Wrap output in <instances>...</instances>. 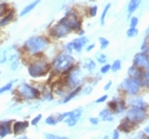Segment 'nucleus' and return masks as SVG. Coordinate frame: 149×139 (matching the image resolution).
<instances>
[{"mask_svg":"<svg viewBox=\"0 0 149 139\" xmlns=\"http://www.w3.org/2000/svg\"><path fill=\"white\" fill-rule=\"evenodd\" d=\"M49 39L44 36H34L29 38L25 43V50L30 54H37L43 52L44 50L47 49L49 45Z\"/></svg>","mask_w":149,"mask_h":139,"instance_id":"nucleus-2","label":"nucleus"},{"mask_svg":"<svg viewBox=\"0 0 149 139\" xmlns=\"http://www.w3.org/2000/svg\"><path fill=\"white\" fill-rule=\"evenodd\" d=\"M110 70H111V65H110V64H106V65H103L102 67H101L100 72L102 74H104V73H108Z\"/></svg>","mask_w":149,"mask_h":139,"instance_id":"nucleus-35","label":"nucleus"},{"mask_svg":"<svg viewBox=\"0 0 149 139\" xmlns=\"http://www.w3.org/2000/svg\"><path fill=\"white\" fill-rule=\"evenodd\" d=\"M17 93H18L19 97L24 100L38 99V97H40V90L36 89L35 87H32L26 83H22L19 85L18 89H17Z\"/></svg>","mask_w":149,"mask_h":139,"instance_id":"nucleus-5","label":"nucleus"},{"mask_svg":"<svg viewBox=\"0 0 149 139\" xmlns=\"http://www.w3.org/2000/svg\"><path fill=\"white\" fill-rule=\"evenodd\" d=\"M143 72H144V69L139 68V67H136V66H134V65H132L130 68L128 69V74H129V77H134V79H139V80L141 79Z\"/></svg>","mask_w":149,"mask_h":139,"instance_id":"nucleus-17","label":"nucleus"},{"mask_svg":"<svg viewBox=\"0 0 149 139\" xmlns=\"http://www.w3.org/2000/svg\"><path fill=\"white\" fill-rule=\"evenodd\" d=\"M44 100L45 101H52L53 100V97H52V95L51 93H47L46 95H44Z\"/></svg>","mask_w":149,"mask_h":139,"instance_id":"nucleus-40","label":"nucleus"},{"mask_svg":"<svg viewBox=\"0 0 149 139\" xmlns=\"http://www.w3.org/2000/svg\"><path fill=\"white\" fill-rule=\"evenodd\" d=\"M144 133L146 134V135H148L149 134V127H146L145 129H144Z\"/></svg>","mask_w":149,"mask_h":139,"instance_id":"nucleus-47","label":"nucleus"},{"mask_svg":"<svg viewBox=\"0 0 149 139\" xmlns=\"http://www.w3.org/2000/svg\"><path fill=\"white\" fill-rule=\"evenodd\" d=\"M120 67H121V62L119 59H116V61H114V63L111 65V70L113 71V72H117V71L120 69Z\"/></svg>","mask_w":149,"mask_h":139,"instance_id":"nucleus-26","label":"nucleus"},{"mask_svg":"<svg viewBox=\"0 0 149 139\" xmlns=\"http://www.w3.org/2000/svg\"><path fill=\"white\" fill-rule=\"evenodd\" d=\"M129 105L130 107H136V108H143V109H147L148 105L145 102V100L142 98H133L129 101Z\"/></svg>","mask_w":149,"mask_h":139,"instance_id":"nucleus-16","label":"nucleus"},{"mask_svg":"<svg viewBox=\"0 0 149 139\" xmlns=\"http://www.w3.org/2000/svg\"><path fill=\"white\" fill-rule=\"evenodd\" d=\"M139 34V30L136 29V27L135 28H131L127 31V36L128 37H135L136 35Z\"/></svg>","mask_w":149,"mask_h":139,"instance_id":"nucleus-29","label":"nucleus"},{"mask_svg":"<svg viewBox=\"0 0 149 139\" xmlns=\"http://www.w3.org/2000/svg\"><path fill=\"white\" fill-rule=\"evenodd\" d=\"M98 39H99V43H100V48L102 50H104L107 47L109 46V40L106 39L104 37H99Z\"/></svg>","mask_w":149,"mask_h":139,"instance_id":"nucleus-30","label":"nucleus"},{"mask_svg":"<svg viewBox=\"0 0 149 139\" xmlns=\"http://www.w3.org/2000/svg\"><path fill=\"white\" fill-rule=\"evenodd\" d=\"M51 69V65L45 59H37L35 62L31 63L28 67V72L32 77H40L49 72Z\"/></svg>","mask_w":149,"mask_h":139,"instance_id":"nucleus-3","label":"nucleus"},{"mask_svg":"<svg viewBox=\"0 0 149 139\" xmlns=\"http://www.w3.org/2000/svg\"><path fill=\"white\" fill-rule=\"evenodd\" d=\"M137 137H140V138H143V137H144V133H143V132H140V134L137 135Z\"/></svg>","mask_w":149,"mask_h":139,"instance_id":"nucleus-48","label":"nucleus"},{"mask_svg":"<svg viewBox=\"0 0 149 139\" xmlns=\"http://www.w3.org/2000/svg\"><path fill=\"white\" fill-rule=\"evenodd\" d=\"M111 86H112V81H109V82L104 85V87H103V90H106V91H107V90H109L110 88H111Z\"/></svg>","mask_w":149,"mask_h":139,"instance_id":"nucleus-44","label":"nucleus"},{"mask_svg":"<svg viewBox=\"0 0 149 139\" xmlns=\"http://www.w3.org/2000/svg\"><path fill=\"white\" fill-rule=\"evenodd\" d=\"M141 2H142V0H130V2L128 4V13H129V16L136 11L137 8L140 6Z\"/></svg>","mask_w":149,"mask_h":139,"instance_id":"nucleus-20","label":"nucleus"},{"mask_svg":"<svg viewBox=\"0 0 149 139\" xmlns=\"http://www.w3.org/2000/svg\"><path fill=\"white\" fill-rule=\"evenodd\" d=\"M96 59H97V61L100 63V64H104V63H106V61H107V56H106V54L98 53V54L96 55Z\"/></svg>","mask_w":149,"mask_h":139,"instance_id":"nucleus-32","label":"nucleus"},{"mask_svg":"<svg viewBox=\"0 0 149 139\" xmlns=\"http://www.w3.org/2000/svg\"><path fill=\"white\" fill-rule=\"evenodd\" d=\"M81 89H82V87H81V86H77L76 88H74V90H72V91L69 93V95H67V96H66L65 98H64V99L61 101V103H67V102H69V101H70L72 98H74V97L77 96L78 93H80Z\"/></svg>","mask_w":149,"mask_h":139,"instance_id":"nucleus-22","label":"nucleus"},{"mask_svg":"<svg viewBox=\"0 0 149 139\" xmlns=\"http://www.w3.org/2000/svg\"><path fill=\"white\" fill-rule=\"evenodd\" d=\"M61 24L65 25L67 28L70 30V31H77V30H80L81 29V19L79 18L77 12L76 11H69L64 15L61 20H60Z\"/></svg>","mask_w":149,"mask_h":139,"instance_id":"nucleus-4","label":"nucleus"},{"mask_svg":"<svg viewBox=\"0 0 149 139\" xmlns=\"http://www.w3.org/2000/svg\"><path fill=\"white\" fill-rule=\"evenodd\" d=\"M11 123H12V121L11 120H8V121H2V122H0V137H6V135H9L11 134Z\"/></svg>","mask_w":149,"mask_h":139,"instance_id":"nucleus-15","label":"nucleus"},{"mask_svg":"<svg viewBox=\"0 0 149 139\" xmlns=\"http://www.w3.org/2000/svg\"><path fill=\"white\" fill-rule=\"evenodd\" d=\"M13 87V81H11V82H9L8 84H6L4 86H2L1 88H0V95L3 93H6V91H9V90L12 89Z\"/></svg>","mask_w":149,"mask_h":139,"instance_id":"nucleus-27","label":"nucleus"},{"mask_svg":"<svg viewBox=\"0 0 149 139\" xmlns=\"http://www.w3.org/2000/svg\"><path fill=\"white\" fill-rule=\"evenodd\" d=\"M134 127H135L134 123H132L130 120H128L127 118H126V119H125V120L119 124V127H118V131H121V132L125 133V134H129L131 131L133 130Z\"/></svg>","mask_w":149,"mask_h":139,"instance_id":"nucleus-14","label":"nucleus"},{"mask_svg":"<svg viewBox=\"0 0 149 139\" xmlns=\"http://www.w3.org/2000/svg\"><path fill=\"white\" fill-rule=\"evenodd\" d=\"M99 116L101 118V120L103 121H113L114 117H113V111L110 108H104L99 113Z\"/></svg>","mask_w":149,"mask_h":139,"instance_id":"nucleus-18","label":"nucleus"},{"mask_svg":"<svg viewBox=\"0 0 149 139\" xmlns=\"http://www.w3.org/2000/svg\"><path fill=\"white\" fill-rule=\"evenodd\" d=\"M13 17H14V11L11 10V11H9L6 15L3 16L2 18L0 19V27H4V26H6L11 20H12Z\"/></svg>","mask_w":149,"mask_h":139,"instance_id":"nucleus-19","label":"nucleus"},{"mask_svg":"<svg viewBox=\"0 0 149 139\" xmlns=\"http://www.w3.org/2000/svg\"><path fill=\"white\" fill-rule=\"evenodd\" d=\"M84 67L86 68V70L88 72H92L94 69L96 68V63L94 62L92 59H86L84 61Z\"/></svg>","mask_w":149,"mask_h":139,"instance_id":"nucleus-23","label":"nucleus"},{"mask_svg":"<svg viewBox=\"0 0 149 139\" xmlns=\"http://www.w3.org/2000/svg\"><path fill=\"white\" fill-rule=\"evenodd\" d=\"M148 54L144 52L136 53L133 57V65L139 68L148 70Z\"/></svg>","mask_w":149,"mask_h":139,"instance_id":"nucleus-11","label":"nucleus"},{"mask_svg":"<svg viewBox=\"0 0 149 139\" xmlns=\"http://www.w3.org/2000/svg\"><path fill=\"white\" fill-rule=\"evenodd\" d=\"M0 73H1V71H0Z\"/></svg>","mask_w":149,"mask_h":139,"instance_id":"nucleus-50","label":"nucleus"},{"mask_svg":"<svg viewBox=\"0 0 149 139\" xmlns=\"http://www.w3.org/2000/svg\"><path fill=\"white\" fill-rule=\"evenodd\" d=\"M126 109V103H125L124 100L117 99V104H116V109H115V113L117 114H120L123 111H125Z\"/></svg>","mask_w":149,"mask_h":139,"instance_id":"nucleus-24","label":"nucleus"},{"mask_svg":"<svg viewBox=\"0 0 149 139\" xmlns=\"http://www.w3.org/2000/svg\"><path fill=\"white\" fill-rule=\"evenodd\" d=\"M87 41H88L87 37L82 35V36H80L79 38H76V39H74L72 41L67 44L65 47L66 51H67L68 53H72V52H74V51L80 52L81 50H82V48L87 44Z\"/></svg>","mask_w":149,"mask_h":139,"instance_id":"nucleus-9","label":"nucleus"},{"mask_svg":"<svg viewBox=\"0 0 149 139\" xmlns=\"http://www.w3.org/2000/svg\"><path fill=\"white\" fill-rule=\"evenodd\" d=\"M90 122H91L92 124H93V125H97V124L99 123V119H98V118L91 117V118H90Z\"/></svg>","mask_w":149,"mask_h":139,"instance_id":"nucleus-42","label":"nucleus"},{"mask_svg":"<svg viewBox=\"0 0 149 139\" xmlns=\"http://www.w3.org/2000/svg\"><path fill=\"white\" fill-rule=\"evenodd\" d=\"M94 48H95V44H92V45H88V46H87V48H86V51H87V52H90L91 50L94 49Z\"/></svg>","mask_w":149,"mask_h":139,"instance_id":"nucleus-46","label":"nucleus"},{"mask_svg":"<svg viewBox=\"0 0 149 139\" xmlns=\"http://www.w3.org/2000/svg\"><path fill=\"white\" fill-rule=\"evenodd\" d=\"M19 67V62L18 59H14L11 62V65H10V68L12 69V70H17Z\"/></svg>","mask_w":149,"mask_h":139,"instance_id":"nucleus-34","label":"nucleus"},{"mask_svg":"<svg viewBox=\"0 0 149 139\" xmlns=\"http://www.w3.org/2000/svg\"><path fill=\"white\" fill-rule=\"evenodd\" d=\"M81 115H82V108H77L74 111H72L69 113V116L66 118L65 122L67 123L68 127H74L76 124L78 123L79 119L81 118Z\"/></svg>","mask_w":149,"mask_h":139,"instance_id":"nucleus-12","label":"nucleus"},{"mask_svg":"<svg viewBox=\"0 0 149 139\" xmlns=\"http://www.w3.org/2000/svg\"><path fill=\"white\" fill-rule=\"evenodd\" d=\"M97 12H98V8H97L96 6H94L90 9V12H88V14H90L91 17H95V16L97 15Z\"/></svg>","mask_w":149,"mask_h":139,"instance_id":"nucleus-36","label":"nucleus"},{"mask_svg":"<svg viewBox=\"0 0 149 139\" xmlns=\"http://www.w3.org/2000/svg\"><path fill=\"white\" fill-rule=\"evenodd\" d=\"M92 90H93V87L92 86L83 87V93L84 95H88V93H92Z\"/></svg>","mask_w":149,"mask_h":139,"instance_id":"nucleus-41","label":"nucleus"},{"mask_svg":"<svg viewBox=\"0 0 149 139\" xmlns=\"http://www.w3.org/2000/svg\"><path fill=\"white\" fill-rule=\"evenodd\" d=\"M74 64V59L70 53L63 52L56 56L54 62L52 64V68L54 72L62 74H67L72 70Z\"/></svg>","mask_w":149,"mask_h":139,"instance_id":"nucleus-1","label":"nucleus"},{"mask_svg":"<svg viewBox=\"0 0 149 139\" xmlns=\"http://www.w3.org/2000/svg\"><path fill=\"white\" fill-rule=\"evenodd\" d=\"M147 38L146 37V40L144 41V44L141 46V52H144V53H148V45H147Z\"/></svg>","mask_w":149,"mask_h":139,"instance_id":"nucleus-39","label":"nucleus"},{"mask_svg":"<svg viewBox=\"0 0 149 139\" xmlns=\"http://www.w3.org/2000/svg\"><path fill=\"white\" fill-rule=\"evenodd\" d=\"M8 12H9L8 4H6V3H0V16H4Z\"/></svg>","mask_w":149,"mask_h":139,"instance_id":"nucleus-31","label":"nucleus"},{"mask_svg":"<svg viewBox=\"0 0 149 139\" xmlns=\"http://www.w3.org/2000/svg\"><path fill=\"white\" fill-rule=\"evenodd\" d=\"M139 24V18L137 17H131L130 18V27L131 28H135Z\"/></svg>","mask_w":149,"mask_h":139,"instance_id":"nucleus-37","label":"nucleus"},{"mask_svg":"<svg viewBox=\"0 0 149 139\" xmlns=\"http://www.w3.org/2000/svg\"><path fill=\"white\" fill-rule=\"evenodd\" d=\"M42 120V115H37L36 117H34L33 119H32V121H31V124L32 125H37L38 124V122Z\"/></svg>","mask_w":149,"mask_h":139,"instance_id":"nucleus-38","label":"nucleus"},{"mask_svg":"<svg viewBox=\"0 0 149 139\" xmlns=\"http://www.w3.org/2000/svg\"><path fill=\"white\" fill-rule=\"evenodd\" d=\"M45 122H46V124H48V125H56V124L58 123V121H56V116H48V117L46 118Z\"/></svg>","mask_w":149,"mask_h":139,"instance_id":"nucleus-28","label":"nucleus"},{"mask_svg":"<svg viewBox=\"0 0 149 139\" xmlns=\"http://www.w3.org/2000/svg\"><path fill=\"white\" fill-rule=\"evenodd\" d=\"M79 34H80V36L84 35V31H83V30H80V33H79Z\"/></svg>","mask_w":149,"mask_h":139,"instance_id":"nucleus-49","label":"nucleus"},{"mask_svg":"<svg viewBox=\"0 0 149 139\" xmlns=\"http://www.w3.org/2000/svg\"><path fill=\"white\" fill-rule=\"evenodd\" d=\"M66 84L69 88H76L77 86H80L81 82H82V73H81V70L78 67H72V69L67 73V77H66L65 80Z\"/></svg>","mask_w":149,"mask_h":139,"instance_id":"nucleus-7","label":"nucleus"},{"mask_svg":"<svg viewBox=\"0 0 149 139\" xmlns=\"http://www.w3.org/2000/svg\"><path fill=\"white\" fill-rule=\"evenodd\" d=\"M113 138L114 139H118L119 138V131L118 130H115L114 133H113Z\"/></svg>","mask_w":149,"mask_h":139,"instance_id":"nucleus-45","label":"nucleus"},{"mask_svg":"<svg viewBox=\"0 0 149 139\" xmlns=\"http://www.w3.org/2000/svg\"><path fill=\"white\" fill-rule=\"evenodd\" d=\"M121 87L130 95H137L140 93L141 88H142V84H141L139 79L129 77L128 79L124 80V82L121 83Z\"/></svg>","mask_w":149,"mask_h":139,"instance_id":"nucleus-8","label":"nucleus"},{"mask_svg":"<svg viewBox=\"0 0 149 139\" xmlns=\"http://www.w3.org/2000/svg\"><path fill=\"white\" fill-rule=\"evenodd\" d=\"M110 8H111V3H108L106 6H104V9L102 11V14H101V17H100V25L101 26H104V20H106V16L109 12Z\"/></svg>","mask_w":149,"mask_h":139,"instance_id":"nucleus-25","label":"nucleus"},{"mask_svg":"<svg viewBox=\"0 0 149 139\" xmlns=\"http://www.w3.org/2000/svg\"><path fill=\"white\" fill-rule=\"evenodd\" d=\"M44 137L47 139H66V137H62L59 136V135H53V134H45Z\"/></svg>","mask_w":149,"mask_h":139,"instance_id":"nucleus-33","label":"nucleus"},{"mask_svg":"<svg viewBox=\"0 0 149 139\" xmlns=\"http://www.w3.org/2000/svg\"><path fill=\"white\" fill-rule=\"evenodd\" d=\"M126 118H127L128 120H130L132 123L137 125V124L142 123V122L147 118L146 109L131 107L130 109L127 111V116H126Z\"/></svg>","mask_w":149,"mask_h":139,"instance_id":"nucleus-6","label":"nucleus"},{"mask_svg":"<svg viewBox=\"0 0 149 139\" xmlns=\"http://www.w3.org/2000/svg\"><path fill=\"white\" fill-rule=\"evenodd\" d=\"M28 127H29L28 121H16L13 124V133H14V135L22 134Z\"/></svg>","mask_w":149,"mask_h":139,"instance_id":"nucleus-13","label":"nucleus"},{"mask_svg":"<svg viewBox=\"0 0 149 139\" xmlns=\"http://www.w3.org/2000/svg\"><path fill=\"white\" fill-rule=\"evenodd\" d=\"M69 32H70V30H69L65 25H63V24H61V22L59 21L56 25H54L52 28L50 29L49 33L52 37L59 39V38H63V37L67 36Z\"/></svg>","mask_w":149,"mask_h":139,"instance_id":"nucleus-10","label":"nucleus"},{"mask_svg":"<svg viewBox=\"0 0 149 139\" xmlns=\"http://www.w3.org/2000/svg\"><path fill=\"white\" fill-rule=\"evenodd\" d=\"M107 99H108V96H107V95H104V96H101L100 98H98V99L96 100V103H102V102H104Z\"/></svg>","mask_w":149,"mask_h":139,"instance_id":"nucleus-43","label":"nucleus"},{"mask_svg":"<svg viewBox=\"0 0 149 139\" xmlns=\"http://www.w3.org/2000/svg\"><path fill=\"white\" fill-rule=\"evenodd\" d=\"M40 1H42V0H35V1H33L32 3L28 4L27 6H25V8H24V10H22V12H20V14H19V15H20V16H25V15H27L28 13L31 12L32 10L35 9V6H36L37 4H38V3L40 2Z\"/></svg>","mask_w":149,"mask_h":139,"instance_id":"nucleus-21","label":"nucleus"}]
</instances>
